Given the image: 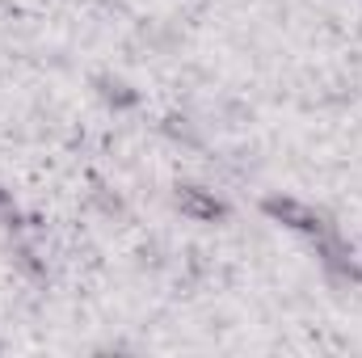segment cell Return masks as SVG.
Segmentation results:
<instances>
[{
  "label": "cell",
  "mask_w": 362,
  "mask_h": 358,
  "mask_svg": "<svg viewBox=\"0 0 362 358\" xmlns=\"http://www.w3.org/2000/svg\"><path fill=\"white\" fill-rule=\"evenodd\" d=\"M266 211H270L274 219H282L286 228H299V232H308V236H325V232H329V228H325V215L312 211V207H303V202H295V198H270Z\"/></svg>",
  "instance_id": "6da1fadb"
},
{
  "label": "cell",
  "mask_w": 362,
  "mask_h": 358,
  "mask_svg": "<svg viewBox=\"0 0 362 358\" xmlns=\"http://www.w3.org/2000/svg\"><path fill=\"white\" fill-rule=\"evenodd\" d=\"M177 207L185 215H194V219H219L223 215V202L211 198V194H202V190H194V185H185L177 194Z\"/></svg>",
  "instance_id": "7a4b0ae2"
}]
</instances>
